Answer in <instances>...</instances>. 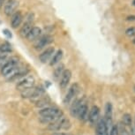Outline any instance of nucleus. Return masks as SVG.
Segmentation results:
<instances>
[{
  "label": "nucleus",
  "instance_id": "nucleus-11",
  "mask_svg": "<svg viewBox=\"0 0 135 135\" xmlns=\"http://www.w3.org/2000/svg\"><path fill=\"white\" fill-rule=\"evenodd\" d=\"M71 79H72V72L69 69H66L64 71L63 74L61 75L59 79V86L62 89H65L69 84Z\"/></svg>",
  "mask_w": 135,
  "mask_h": 135
},
{
  "label": "nucleus",
  "instance_id": "nucleus-12",
  "mask_svg": "<svg viewBox=\"0 0 135 135\" xmlns=\"http://www.w3.org/2000/svg\"><path fill=\"white\" fill-rule=\"evenodd\" d=\"M95 133L96 135H109V131L104 118H100L96 123Z\"/></svg>",
  "mask_w": 135,
  "mask_h": 135
},
{
  "label": "nucleus",
  "instance_id": "nucleus-2",
  "mask_svg": "<svg viewBox=\"0 0 135 135\" xmlns=\"http://www.w3.org/2000/svg\"><path fill=\"white\" fill-rule=\"evenodd\" d=\"M39 114L41 117H50V118H54L56 120H57L61 117L64 116L63 111L60 109L57 108V107H50V106L41 109Z\"/></svg>",
  "mask_w": 135,
  "mask_h": 135
},
{
  "label": "nucleus",
  "instance_id": "nucleus-17",
  "mask_svg": "<svg viewBox=\"0 0 135 135\" xmlns=\"http://www.w3.org/2000/svg\"><path fill=\"white\" fill-rule=\"evenodd\" d=\"M50 104V99L48 96H41V97L37 98V100L35 101V106L37 108L43 109L45 107H48Z\"/></svg>",
  "mask_w": 135,
  "mask_h": 135
},
{
  "label": "nucleus",
  "instance_id": "nucleus-3",
  "mask_svg": "<svg viewBox=\"0 0 135 135\" xmlns=\"http://www.w3.org/2000/svg\"><path fill=\"white\" fill-rule=\"evenodd\" d=\"M44 88L42 86H32L28 89L22 91V98H39L44 95Z\"/></svg>",
  "mask_w": 135,
  "mask_h": 135
},
{
  "label": "nucleus",
  "instance_id": "nucleus-9",
  "mask_svg": "<svg viewBox=\"0 0 135 135\" xmlns=\"http://www.w3.org/2000/svg\"><path fill=\"white\" fill-rule=\"evenodd\" d=\"M52 41H53V38L50 36V35H43V36L39 38V39L35 42L34 46L36 50H42L44 47H46L47 45H49Z\"/></svg>",
  "mask_w": 135,
  "mask_h": 135
},
{
  "label": "nucleus",
  "instance_id": "nucleus-19",
  "mask_svg": "<svg viewBox=\"0 0 135 135\" xmlns=\"http://www.w3.org/2000/svg\"><path fill=\"white\" fill-rule=\"evenodd\" d=\"M63 57V50H58L57 51H56L53 55V57H51L50 59V65L53 66V65H56L57 64H58L61 61Z\"/></svg>",
  "mask_w": 135,
  "mask_h": 135
},
{
  "label": "nucleus",
  "instance_id": "nucleus-26",
  "mask_svg": "<svg viewBox=\"0 0 135 135\" xmlns=\"http://www.w3.org/2000/svg\"><path fill=\"white\" fill-rule=\"evenodd\" d=\"M109 135H118V129L117 126H113L110 131L109 132Z\"/></svg>",
  "mask_w": 135,
  "mask_h": 135
},
{
  "label": "nucleus",
  "instance_id": "nucleus-14",
  "mask_svg": "<svg viewBox=\"0 0 135 135\" xmlns=\"http://www.w3.org/2000/svg\"><path fill=\"white\" fill-rule=\"evenodd\" d=\"M77 118L80 119V121L88 120V104H86V103L84 100L82 102V103H81L80 109H79Z\"/></svg>",
  "mask_w": 135,
  "mask_h": 135
},
{
  "label": "nucleus",
  "instance_id": "nucleus-5",
  "mask_svg": "<svg viewBox=\"0 0 135 135\" xmlns=\"http://www.w3.org/2000/svg\"><path fill=\"white\" fill-rule=\"evenodd\" d=\"M35 82V80L33 76H27V77H24L22 80H20L17 83L16 88L22 92V91L26 90V89H28L30 88H32V86H34Z\"/></svg>",
  "mask_w": 135,
  "mask_h": 135
},
{
  "label": "nucleus",
  "instance_id": "nucleus-13",
  "mask_svg": "<svg viewBox=\"0 0 135 135\" xmlns=\"http://www.w3.org/2000/svg\"><path fill=\"white\" fill-rule=\"evenodd\" d=\"M55 53V49L54 47H49L48 49H46L43 51L42 54L40 55V61L43 64L49 62V61L51 59V57H53V55H54Z\"/></svg>",
  "mask_w": 135,
  "mask_h": 135
},
{
  "label": "nucleus",
  "instance_id": "nucleus-7",
  "mask_svg": "<svg viewBox=\"0 0 135 135\" xmlns=\"http://www.w3.org/2000/svg\"><path fill=\"white\" fill-rule=\"evenodd\" d=\"M34 20V14L30 13L27 18L26 22L22 26V27L20 30V34L22 37H27V35L29 34L30 30L32 29V22Z\"/></svg>",
  "mask_w": 135,
  "mask_h": 135
},
{
  "label": "nucleus",
  "instance_id": "nucleus-4",
  "mask_svg": "<svg viewBox=\"0 0 135 135\" xmlns=\"http://www.w3.org/2000/svg\"><path fill=\"white\" fill-rule=\"evenodd\" d=\"M80 86H79L78 83H74L73 84L72 86H70L69 90H68L67 94L65 95V98H64V103L65 104H70L73 101V99H74L77 95L80 92Z\"/></svg>",
  "mask_w": 135,
  "mask_h": 135
},
{
  "label": "nucleus",
  "instance_id": "nucleus-29",
  "mask_svg": "<svg viewBox=\"0 0 135 135\" xmlns=\"http://www.w3.org/2000/svg\"><path fill=\"white\" fill-rule=\"evenodd\" d=\"M4 2V0H0V8L2 7V6H3Z\"/></svg>",
  "mask_w": 135,
  "mask_h": 135
},
{
  "label": "nucleus",
  "instance_id": "nucleus-25",
  "mask_svg": "<svg viewBox=\"0 0 135 135\" xmlns=\"http://www.w3.org/2000/svg\"><path fill=\"white\" fill-rule=\"evenodd\" d=\"M126 34L127 36H130V37L134 36L135 35V27H130V28L126 29Z\"/></svg>",
  "mask_w": 135,
  "mask_h": 135
},
{
  "label": "nucleus",
  "instance_id": "nucleus-32",
  "mask_svg": "<svg viewBox=\"0 0 135 135\" xmlns=\"http://www.w3.org/2000/svg\"><path fill=\"white\" fill-rule=\"evenodd\" d=\"M132 42H133V43H135V39H134L133 41H132Z\"/></svg>",
  "mask_w": 135,
  "mask_h": 135
},
{
  "label": "nucleus",
  "instance_id": "nucleus-21",
  "mask_svg": "<svg viewBox=\"0 0 135 135\" xmlns=\"http://www.w3.org/2000/svg\"><path fill=\"white\" fill-rule=\"evenodd\" d=\"M122 124L124 126H132V119L131 114L129 113H124L123 117H122Z\"/></svg>",
  "mask_w": 135,
  "mask_h": 135
},
{
  "label": "nucleus",
  "instance_id": "nucleus-22",
  "mask_svg": "<svg viewBox=\"0 0 135 135\" xmlns=\"http://www.w3.org/2000/svg\"><path fill=\"white\" fill-rule=\"evenodd\" d=\"M64 68H65L64 65H59L54 70V77H55L56 80H58V79H60L61 75L63 74L64 71H65V69H64Z\"/></svg>",
  "mask_w": 135,
  "mask_h": 135
},
{
  "label": "nucleus",
  "instance_id": "nucleus-15",
  "mask_svg": "<svg viewBox=\"0 0 135 135\" xmlns=\"http://www.w3.org/2000/svg\"><path fill=\"white\" fill-rule=\"evenodd\" d=\"M82 102H83V99H77V100H75L72 103V106H71V109H70V113H71V116L73 117V118H77L79 109L80 108V105H81V103H82Z\"/></svg>",
  "mask_w": 135,
  "mask_h": 135
},
{
  "label": "nucleus",
  "instance_id": "nucleus-24",
  "mask_svg": "<svg viewBox=\"0 0 135 135\" xmlns=\"http://www.w3.org/2000/svg\"><path fill=\"white\" fill-rule=\"evenodd\" d=\"M118 135H129L128 132L124 128V126L123 124H119L118 126Z\"/></svg>",
  "mask_w": 135,
  "mask_h": 135
},
{
  "label": "nucleus",
  "instance_id": "nucleus-8",
  "mask_svg": "<svg viewBox=\"0 0 135 135\" xmlns=\"http://www.w3.org/2000/svg\"><path fill=\"white\" fill-rule=\"evenodd\" d=\"M99 119H100V109H99V107L95 105L90 109L88 112V120L92 126H94V124H96Z\"/></svg>",
  "mask_w": 135,
  "mask_h": 135
},
{
  "label": "nucleus",
  "instance_id": "nucleus-33",
  "mask_svg": "<svg viewBox=\"0 0 135 135\" xmlns=\"http://www.w3.org/2000/svg\"><path fill=\"white\" fill-rule=\"evenodd\" d=\"M134 91H135V86H134Z\"/></svg>",
  "mask_w": 135,
  "mask_h": 135
},
{
  "label": "nucleus",
  "instance_id": "nucleus-6",
  "mask_svg": "<svg viewBox=\"0 0 135 135\" xmlns=\"http://www.w3.org/2000/svg\"><path fill=\"white\" fill-rule=\"evenodd\" d=\"M17 65H18L17 58H15V57L11 58V59L8 60V62L1 68V74L3 76H6V77H8V76L17 68L16 67Z\"/></svg>",
  "mask_w": 135,
  "mask_h": 135
},
{
  "label": "nucleus",
  "instance_id": "nucleus-27",
  "mask_svg": "<svg viewBox=\"0 0 135 135\" xmlns=\"http://www.w3.org/2000/svg\"><path fill=\"white\" fill-rule=\"evenodd\" d=\"M3 33L6 35L7 37H9V38H10V37H12V34L10 33V31H9L8 29H4V30H3Z\"/></svg>",
  "mask_w": 135,
  "mask_h": 135
},
{
  "label": "nucleus",
  "instance_id": "nucleus-20",
  "mask_svg": "<svg viewBox=\"0 0 135 135\" xmlns=\"http://www.w3.org/2000/svg\"><path fill=\"white\" fill-rule=\"evenodd\" d=\"M113 108H112V104L110 103H107L105 104V113H104V120L105 122H111L112 118V111Z\"/></svg>",
  "mask_w": 135,
  "mask_h": 135
},
{
  "label": "nucleus",
  "instance_id": "nucleus-1",
  "mask_svg": "<svg viewBox=\"0 0 135 135\" xmlns=\"http://www.w3.org/2000/svg\"><path fill=\"white\" fill-rule=\"evenodd\" d=\"M71 127H72V123L70 119L63 116L57 121L50 124L48 126V129L51 132H58L62 130H69Z\"/></svg>",
  "mask_w": 135,
  "mask_h": 135
},
{
  "label": "nucleus",
  "instance_id": "nucleus-16",
  "mask_svg": "<svg viewBox=\"0 0 135 135\" xmlns=\"http://www.w3.org/2000/svg\"><path fill=\"white\" fill-rule=\"evenodd\" d=\"M22 14L20 12H16L12 14V20H11V26L13 27V28H17L21 24L22 22Z\"/></svg>",
  "mask_w": 135,
  "mask_h": 135
},
{
  "label": "nucleus",
  "instance_id": "nucleus-31",
  "mask_svg": "<svg viewBox=\"0 0 135 135\" xmlns=\"http://www.w3.org/2000/svg\"><path fill=\"white\" fill-rule=\"evenodd\" d=\"M132 4H133V6H135V0H133V1H132Z\"/></svg>",
  "mask_w": 135,
  "mask_h": 135
},
{
  "label": "nucleus",
  "instance_id": "nucleus-28",
  "mask_svg": "<svg viewBox=\"0 0 135 135\" xmlns=\"http://www.w3.org/2000/svg\"><path fill=\"white\" fill-rule=\"evenodd\" d=\"M51 135H72V134L67 133V132H53Z\"/></svg>",
  "mask_w": 135,
  "mask_h": 135
},
{
  "label": "nucleus",
  "instance_id": "nucleus-23",
  "mask_svg": "<svg viewBox=\"0 0 135 135\" xmlns=\"http://www.w3.org/2000/svg\"><path fill=\"white\" fill-rule=\"evenodd\" d=\"M12 51V47L9 43H3L0 45V52L2 53H9Z\"/></svg>",
  "mask_w": 135,
  "mask_h": 135
},
{
  "label": "nucleus",
  "instance_id": "nucleus-10",
  "mask_svg": "<svg viewBox=\"0 0 135 135\" xmlns=\"http://www.w3.org/2000/svg\"><path fill=\"white\" fill-rule=\"evenodd\" d=\"M18 6H19V2L17 0H8L4 4V13L7 16H11L16 11Z\"/></svg>",
  "mask_w": 135,
  "mask_h": 135
},
{
  "label": "nucleus",
  "instance_id": "nucleus-18",
  "mask_svg": "<svg viewBox=\"0 0 135 135\" xmlns=\"http://www.w3.org/2000/svg\"><path fill=\"white\" fill-rule=\"evenodd\" d=\"M41 33H42V29L38 27H32V29L30 30L29 34L27 35V36L26 37L28 41H34L36 39L37 37L40 36Z\"/></svg>",
  "mask_w": 135,
  "mask_h": 135
},
{
  "label": "nucleus",
  "instance_id": "nucleus-30",
  "mask_svg": "<svg viewBox=\"0 0 135 135\" xmlns=\"http://www.w3.org/2000/svg\"><path fill=\"white\" fill-rule=\"evenodd\" d=\"M132 135H135V129L132 130Z\"/></svg>",
  "mask_w": 135,
  "mask_h": 135
}]
</instances>
